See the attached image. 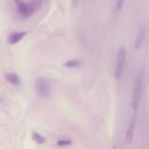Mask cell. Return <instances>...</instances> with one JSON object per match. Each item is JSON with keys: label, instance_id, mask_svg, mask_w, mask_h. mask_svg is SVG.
<instances>
[{"label": "cell", "instance_id": "6da1fadb", "mask_svg": "<svg viewBox=\"0 0 149 149\" xmlns=\"http://www.w3.org/2000/svg\"><path fill=\"white\" fill-rule=\"evenodd\" d=\"M142 92H143V76L142 73H139L134 81L133 87V95H132V108L133 111H137L140 108L141 99H142Z\"/></svg>", "mask_w": 149, "mask_h": 149}, {"label": "cell", "instance_id": "7a4b0ae2", "mask_svg": "<svg viewBox=\"0 0 149 149\" xmlns=\"http://www.w3.org/2000/svg\"><path fill=\"white\" fill-rule=\"evenodd\" d=\"M126 61H127V51H126L125 45H121L118 49L116 57H115V70H114V73H115V78L116 79H120L122 77V74H123V71H125V68H126Z\"/></svg>", "mask_w": 149, "mask_h": 149}, {"label": "cell", "instance_id": "3957f363", "mask_svg": "<svg viewBox=\"0 0 149 149\" xmlns=\"http://www.w3.org/2000/svg\"><path fill=\"white\" fill-rule=\"evenodd\" d=\"M35 90L38 95L41 97H49L51 93V85L50 81L44 77H38L35 80Z\"/></svg>", "mask_w": 149, "mask_h": 149}, {"label": "cell", "instance_id": "277c9868", "mask_svg": "<svg viewBox=\"0 0 149 149\" xmlns=\"http://www.w3.org/2000/svg\"><path fill=\"white\" fill-rule=\"evenodd\" d=\"M17 5V12L22 16H29L31 15L35 9H36V3L35 2H24V1H19L16 2Z\"/></svg>", "mask_w": 149, "mask_h": 149}, {"label": "cell", "instance_id": "5b68a950", "mask_svg": "<svg viewBox=\"0 0 149 149\" xmlns=\"http://www.w3.org/2000/svg\"><path fill=\"white\" fill-rule=\"evenodd\" d=\"M135 127H136V116L134 115L129 123H128V127H127V130H126V135H125V142L127 144L132 143L133 139H134V134H135Z\"/></svg>", "mask_w": 149, "mask_h": 149}, {"label": "cell", "instance_id": "8992f818", "mask_svg": "<svg viewBox=\"0 0 149 149\" xmlns=\"http://www.w3.org/2000/svg\"><path fill=\"white\" fill-rule=\"evenodd\" d=\"M144 34H146V29H144V26L141 24L136 31V35H135V49H140L142 43H143V40H144Z\"/></svg>", "mask_w": 149, "mask_h": 149}, {"label": "cell", "instance_id": "52a82bcc", "mask_svg": "<svg viewBox=\"0 0 149 149\" xmlns=\"http://www.w3.org/2000/svg\"><path fill=\"white\" fill-rule=\"evenodd\" d=\"M27 35V33L26 31H14V33H12L9 36H8V43L9 44H16L19 41H21L24 36Z\"/></svg>", "mask_w": 149, "mask_h": 149}, {"label": "cell", "instance_id": "ba28073f", "mask_svg": "<svg viewBox=\"0 0 149 149\" xmlns=\"http://www.w3.org/2000/svg\"><path fill=\"white\" fill-rule=\"evenodd\" d=\"M5 78H6L7 81H9V83H10L12 85H14V86L21 85V78H20L19 74L15 73V72H6V73H5Z\"/></svg>", "mask_w": 149, "mask_h": 149}, {"label": "cell", "instance_id": "9c48e42d", "mask_svg": "<svg viewBox=\"0 0 149 149\" xmlns=\"http://www.w3.org/2000/svg\"><path fill=\"white\" fill-rule=\"evenodd\" d=\"M80 64H81V62H80L79 59H70V61L65 62L63 65H64L65 68H77V66H79Z\"/></svg>", "mask_w": 149, "mask_h": 149}, {"label": "cell", "instance_id": "30bf717a", "mask_svg": "<svg viewBox=\"0 0 149 149\" xmlns=\"http://www.w3.org/2000/svg\"><path fill=\"white\" fill-rule=\"evenodd\" d=\"M31 139H33L35 142H37V143H44V142H45V139H44L40 133H33V134H31Z\"/></svg>", "mask_w": 149, "mask_h": 149}, {"label": "cell", "instance_id": "8fae6325", "mask_svg": "<svg viewBox=\"0 0 149 149\" xmlns=\"http://www.w3.org/2000/svg\"><path fill=\"white\" fill-rule=\"evenodd\" d=\"M69 144H71L70 140H58L57 141V146L58 147H64V146H69Z\"/></svg>", "mask_w": 149, "mask_h": 149}, {"label": "cell", "instance_id": "7c38bea8", "mask_svg": "<svg viewBox=\"0 0 149 149\" xmlns=\"http://www.w3.org/2000/svg\"><path fill=\"white\" fill-rule=\"evenodd\" d=\"M122 5H123V2H122V1H118V2H116V8H115V9H116V10H119V9L122 7Z\"/></svg>", "mask_w": 149, "mask_h": 149}]
</instances>
